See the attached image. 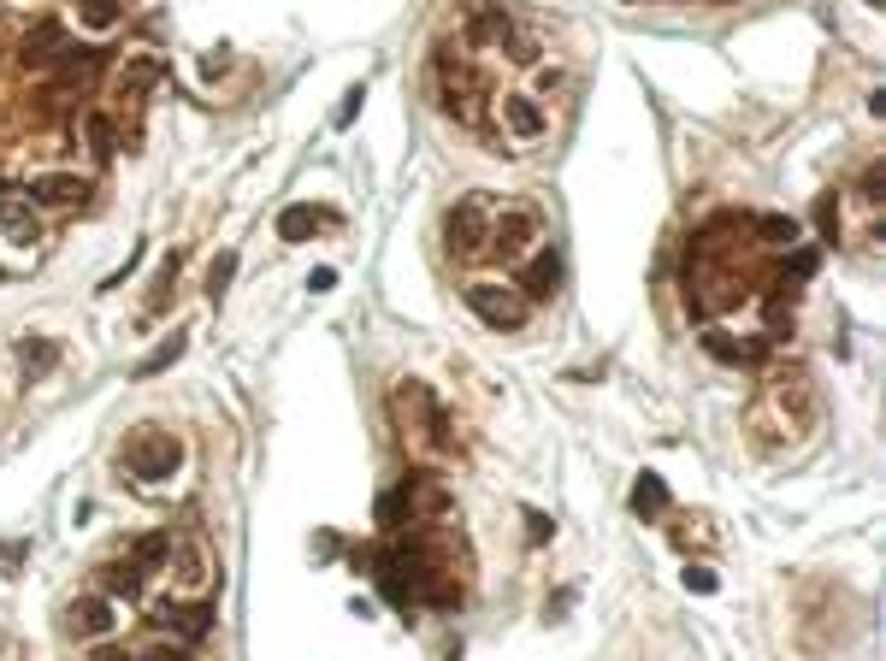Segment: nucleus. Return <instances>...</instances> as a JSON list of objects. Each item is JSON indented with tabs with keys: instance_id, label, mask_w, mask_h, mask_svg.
Masks as SVG:
<instances>
[{
	"instance_id": "obj_4",
	"label": "nucleus",
	"mask_w": 886,
	"mask_h": 661,
	"mask_svg": "<svg viewBox=\"0 0 886 661\" xmlns=\"http://www.w3.org/2000/svg\"><path fill=\"white\" fill-rule=\"evenodd\" d=\"M119 461L137 484H166V479H178V467H184V444L172 432H160V425H142V432H130Z\"/></svg>"
},
{
	"instance_id": "obj_25",
	"label": "nucleus",
	"mask_w": 886,
	"mask_h": 661,
	"mask_svg": "<svg viewBox=\"0 0 886 661\" xmlns=\"http://www.w3.org/2000/svg\"><path fill=\"white\" fill-rule=\"evenodd\" d=\"M231 272H237V255H220V260H213V267H208V296H213V302H220V296H225V284H231Z\"/></svg>"
},
{
	"instance_id": "obj_1",
	"label": "nucleus",
	"mask_w": 886,
	"mask_h": 661,
	"mask_svg": "<svg viewBox=\"0 0 886 661\" xmlns=\"http://www.w3.org/2000/svg\"><path fill=\"white\" fill-rule=\"evenodd\" d=\"M816 420H822V402H816L810 373L804 366H775V373L763 378L757 408H751V437H757V449L780 455V449L804 444V437L816 432Z\"/></svg>"
},
{
	"instance_id": "obj_9",
	"label": "nucleus",
	"mask_w": 886,
	"mask_h": 661,
	"mask_svg": "<svg viewBox=\"0 0 886 661\" xmlns=\"http://www.w3.org/2000/svg\"><path fill=\"white\" fill-rule=\"evenodd\" d=\"M166 573H172V597H208V591H213V579H220L208 538H184V543H172Z\"/></svg>"
},
{
	"instance_id": "obj_29",
	"label": "nucleus",
	"mask_w": 886,
	"mask_h": 661,
	"mask_svg": "<svg viewBox=\"0 0 886 661\" xmlns=\"http://www.w3.org/2000/svg\"><path fill=\"white\" fill-rule=\"evenodd\" d=\"M90 661H130V650H119V644H107V638H101Z\"/></svg>"
},
{
	"instance_id": "obj_12",
	"label": "nucleus",
	"mask_w": 886,
	"mask_h": 661,
	"mask_svg": "<svg viewBox=\"0 0 886 661\" xmlns=\"http://www.w3.org/2000/svg\"><path fill=\"white\" fill-rule=\"evenodd\" d=\"M90 178L83 172H42V178L24 184V196H31V208H83L90 201Z\"/></svg>"
},
{
	"instance_id": "obj_17",
	"label": "nucleus",
	"mask_w": 886,
	"mask_h": 661,
	"mask_svg": "<svg viewBox=\"0 0 886 661\" xmlns=\"http://www.w3.org/2000/svg\"><path fill=\"white\" fill-rule=\"evenodd\" d=\"M704 349L716 361H763L768 355V337H721V331H704Z\"/></svg>"
},
{
	"instance_id": "obj_21",
	"label": "nucleus",
	"mask_w": 886,
	"mask_h": 661,
	"mask_svg": "<svg viewBox=\"0 0 886 661\" xmlns=\"http://www.w3.org/2000/svg\"><path fill=\"white\" fill-rule=\"evenodd\" d=\"M314 231H319V213L308 208V201H296V208L279 213V237H284V243H308Z\"/></svg>"
},
{
	"instance_id": "obj_27",
	"label": "nucleus",
	"mask_w": 886,
	"mask_h": 661,
	"mask_svg": "<svg viewBox=\"0 0 886 661\" xmlns=\"http://www.w3.org/2000/svg\"><path fill=\"white\" fill-rule=\"evenodd\" d=\"M562 83H568V71H562V66H539V95L562 90Z\"/></svg>"
},
{
	"instance_id": "obj_6",
	"label": "nucleus",
	"mask_w": 886,
	"mask_h": 661,
	"mask_svg": "<svg viewBox=\"0 0 886 661\" xmlns=\"http://www.w3.org/2000/svg\"><path fill=\"white\" fill-rule=\"evenodd\" d=\"M461 302H468L491 331H520V326H527V314H532V302L520 296L515 284H491V278H473V284H461Z\"/></svg>"
},
{
	"instance_id": "obj_20",
	"label": "nucleus",
	"mask_w": 886,
	"mask_h": 661,
	"mask_svg": "<svg viewBox=\"0 0 886 661\" xmlns=\"http://www.w3.org/2000/svg\"><path fill=\"white\" fill-rule=\"evenodd\" d=\"M54 361H60V343H48V337H24V343H19V366H24V378L54 373Z\"/></svg>"
},
{
	"instance_id": "obj_16",
	"label": "nucleus",
	"mask_w": 886,
	"mask_h": 661,
	"mask_svg": "<svg viewBox=\"0 0 886 661\" xmlns=\"http://www.w3.org/2000/svg\"><path fill=\"white\" fill-rule=\"evenodd\" d=\"M166 555H172V532H142V538L125 550V562L137 567L142 579H149V573H160V567H166Z\"/></svg>"
},
{
	"instance_id": "obj_10",
	"label": "nucleus",
	"mask_w": 886,
	"mask_h": 661,
	"mask_svg": "<svg viewBox=\"0 0 886 661\" xmlns=\"http://www.w3.org/2000/svg\"><path fill=\"white\" fill-rule=\"evenodd\" d=\"M125 602H113V597H101V591H83V597H71L66 602V638H78V644H101V638H113V632L125 626Z\"/></svg>"
},
{
	"instance_id": "obj_22",
	"label": "nucleus",
	"mask_w": 886,
	"mask_h": 661,
	"mask_svg": "<svg viewBox=\"0 0 886 661\" xmlns=\"http://www.w3.org/2000/svg\"><path fill=\"white\" fill-rule=\"evenodd\" d=\"M184 349H190V337H184V331H172V337H166V343H160V349H154V355H149V361H142V366H137V378H154V373H166V366H172V361H178V355H184Z\"/></svg>"
},
{
	"instance_id": "obj_18",
	"label": "nucleus",
	"mask_w": 886,
	"mask_h": 661,
	"mask_svg": "<svg viewBox=\"0 0 886 661\" xmlns=\"http://www.w3.org/2000/svg\"><path fill=\"white\" fill-rule=\"evenodd\" d=\"M78 24H83V31H95V36L119 31V24H125V0H78Z\"/></svg>"
},
{
	"instance_id": "obj_30",
	"label": "nucleus",
	"mask_w": 886,
	"mask_h": 661,
	"mask_svg": "<svg viewBox=\"0 0 886 661\" xmlns=\"http://www.w3.org/2000/svg\"><path fill=\"white\" fill-rule=\"evenodd\" d=\"M355 113H361V90H349V101L338 107V125H355Z\"/></svg>"
},
{
	"instance_id": "obj_24",
	"label": "nucleus",
	"mask_w": 886,
	"mask_h": 661,
	"mask_svg": "<svg viewBox=\"0 0 886 661\" xmlns=\"http://www.w3.org/2000/svg\"><path fill=\"white\" fill-rule=\"evenodd\" d=\"M130 661H190V644H178V638H160V632H154V644L130 650Z\"/></svg>"
},
{
	"instance_id": "obj_15",
	"label": "nucleus",
	"mask_w": 886,
	"mask_h": 661,
	"mask_svg": "<svg viewBox=\"0 0 886 661\" xmlns=\"http://www.w3.org/2000/svg\"><path fill=\"white\" fill-rule=\"evenodd\" d=\"M751 231H757V237L751 243H763V248H792L804 243V225H798V219H787V213H763V219H751Z\"/></svg>"
},
{
	"instance_id": "obj_13",
	"label": "nucleus",
	"mask_w": 886,
	"mask_h": 661,
	"mask_svg": "<svg viewBox=\"0 0 886 661\" xmlns=\"http://www.w3.org/2000/svg\"><path fill=\"white\" fill-rule=\"evenodd\" d=\"M66 54H71L66 24H36V31L24 36L19 60H24V71H60V60H66Z\"/></svg>"
},
{
	"instance_id": "obj_19",
	"label": "nucleus",
	"mask_w": 886,
	"mask_h": 661,
	"mask_svg": "<svg viewBox=\"0 0 886 661\" xmlns=\"http://www.w3.org/2000/svg\"><path fill=\"white\" fill-rule=\"evenodd\" d=\"M83 137H90V154L95 160L119 154V125H113V113H83Z\"/></svg>"
},
{
	"instance_id": "obj_7",
	"label": "nucleus",
	"mask_w": 886,
	"mask_h": 661,
	"mask_svg": "<svg viewBox=\"0 0 886 661\" xmlns=\"http://www.w3.org/2000/svg\"><path fill=\"white\" fill-rule=\"evenodd\" d=\"M497 137L503 149H539L550 137V107L539 95H497Z\"/></svg>"
},
{
	"instance_id": "obj_14",
	"label": "nucleus",
	"mask_w": 886,
	"mask_h": 661,
	"mask_svg": "<svg viewBox=\"0 0 886 661\" xmlns=\"http://www.w3.org/2000/svg\"><path fill=\"white\" fill-rule=\"evenodd\" d=\"M95 591L101 597H113V602H130V597H142V573L125 562H101V573H95Z\"/></svg>"
},
{
	"instance_id": "obj_26",
	"label": "nucleus",
	"mask_w": 886,
	"mask_h": 661,
	"mask_svg": "<svg viewBox=\"0 0 886 661\" xmlns=\"http://www.w3.org/2000/svg\"><path fill=\"white\" fill-rule=\"evenodd\" d=\"M716 585H721V579H716V573H709V567H697V562L686 567V591H697V597H709V591H716Z\"/></svg>"
},
{
	"instance_id": "obj_31",
	"label": "nucleus",
	"mask_w": 886,
	"mask_h": 661,
	"mask_svg": "<svg viewBox=\"0 0 886 661\" xmlns=\"http://www.w3.org/2000/svg\"><path fill=\"white\" fill-rule=\"evenodd\" d=\"M527 538H532V543L550 538V520H544V514H527Z\"/></svg>"
},
{
	"instance_id": "obj_3",
	"label": "nucleus",
	"mask_w": 886,
	"mask_h": 661,
	"mask_svg": "<svg viewBox=\"0 0 886 661\" xmlns=\"http://www.w3.org/2000/svg\"><path fill=\"white\" fill-rule=\"evenodd\" d=\"M491 213H497V196H485V189H473V196H461L456 208H449L444 243H449V255H456L461 267H473V260L491 255Z\"/></svg>"
},
{
	"instance_id": "obj_8",
	"label": "nucleus",
	"mask_w": 886,
	"mask_h": 661,
	"mask_svg": "<svg viewBox=\"0 0 886 661\" xmlns=\"http://www.w3.org/2000/svg\"><path fill=\"white\" fill-rule=\"evenodd\" d=\"M149 626L160 632V638H178V644L196 650V644L213 632V602L208 597H166V602H154Z\"/></svg>"
},
{
	"instance_id": "obj_23",
	"label": "nucleus",
	"mask_w": 886,
	"mask_h": 661,
	"mask_svg": "<svg viewBox=\"0 0 886 661\" xmlns=\"http://www.w3.org/2000/svg\"><path fill=\"white\" fill-rule=\"evenodd\" d=\"M633 508H638V514H662V508H668V484H662L657 473H645V479L633 484Z\"/></svg>"
},
{
	"instance_id": "obj_11",
	"label": "nucleus",
	"mask_w": 886,
	"mask_h": 661,
	"mask_svg": "<svg viewBox=\"0 0 886 661\" xmlns=\"http://www.w3.org/2000/svg\"><path fill=\"white\" fill-rule=\"evenodd\" d=\"M515 290H520V296H527L532 307L556 296V290H562V255H556V248H550V243L532 248V255L515 267Z\"/></svg>"
},
{
	"instance_id": "obj_2",
	"label": "nucleus",
	"mask_w": 886,
	"mask_h": 661,
	"mask_svg": "<svg viewBox=\"0 0 886 661\" xmlns=\"http://www.w3.org/2000/svg\"><path fill=\"white\" fill-rule=\"evenodd\" d=\"M397 414H402V444L420 461H444L456 449V432H449V408L432 396L426 385H397Z\"/></svg>"
},
{
	"instance_id": "obj_28",
	"label": "nucleus",
	"mask_w": 886,
	"mask_h": 661,
	"mask_svg": "<svg viewBox=\"0 0 886 661\" xmlns=\"http://www.w3.org/2000/svg\"><path fill=\"white\" fill-rule=\"evenodd\" d=\"M308 290H314V296H326V290H338V272H331V267H319V272L308 278Z\"/></svg>"
},
{
	"instance_id": "obj_32",
	"label": "nucleus",
	"mask_w": 886,
	"mask_h": 661,
	"mask_svg": "<svg viewBox=\"0 0 886 661\" xmlns=\"http://www.w3.org/2000/svg\"><path fill=\"white\" fill-rule=\"evenodd\" d=\"M709 7H739V0H709Z\"/></svg>"
},
{
	"instance_id": "obj_5",
	"label": "nucleus",
	"mask_w": 886,
	"mask_h": 661,
	"mask_svg": "<svg viewBox=\"0 0 886 661\" xmlns=\"http://www.w3.org/2000/svg\"><path fill=\"white\" fill-rule=\"evenodd\" d=\"M539 243H544V213L532 201H497V213H491V255L503 267H520Z\"/></svg>"
}]
</instances>
